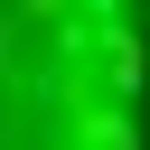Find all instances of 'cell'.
I'll list each match as a JSON object with an SVG mask.
<instances>
[{"label":"cell","instance_id":"obj_1","mask_svg":"<svg viewBox=\"0 0 150 150\" xmlns=\"http://www.w3.org/2000/svg\"><path fill=\"white\" fill-rule=\"evenodd\" d=\"M141 112V0H0V150H150Z\"/></svg>","mask_w":150,"mask_h":150}]
</instances>
